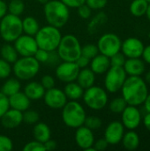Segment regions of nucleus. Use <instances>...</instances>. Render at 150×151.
<instances>
[{
	"mask_svg": "<svg viewBox=\"0 0 150 151\" xmlns=\"http://www.w3.org/2000/svg\"><path fill=\"white\" fill-rule=\"evenodd\" d=\"M120 90L127 104L133 106L143 104L149 94L148 85L141 76L126 77Z\"/></svg>",
	"mask_w": 150,
	"mask_h": 151,
	"instance_id": "f257e3e1",
	"label": "nucleus"
},
{
	"mask_svg": "<svg viewBox=\"0 0 150 151\" xmlns=\"http://www.w3.org/2000/svg\"><path fill=\"white\" fill-rule=\"evenodd\" d=\"M43 13L48 25L61 28L70 19V10L61 0H50L43 4Z\"/></svg>",
	"mask_w": 150,
	"mask_h": 151,
	"instance_id": "f03ea898",
	"label": "nucleus"
},
{
	"mask_svg": "<svg viewBox=\"0 0 150 151\" xmlns=\"http://www.w3.org/2000/svg\"><path fill=\"white\" fill-rule=\"evenodd\" d=\"M61 110L62 120L66 127L76 129L84 125L87 113L82 104L78 101H67Z\"/></svg>",
	"mask_w": 150,
	"mask_h": 151,
	"instance_id": "7ed1b4c3",
	"label": "nucleus"
},
{
	"mask_svg": "<svg viewBox=\"0 0 150 151\" xmlns=\"http://www.w3.org/2000/svg\"><path fill=\"white\" fill-rule=\"evenodd\" d=\"M56 50L60 60L75 62L81 55V44L74 35L68 34L62 35L59 45Z\"/></svg>",
	"mask_w": 150,
	"mask_h": 151,
	"instance_id": "20e7f679",
	"label": "nucleus"
},
{
	"mask_svg": "<svg viewBox=\"0 0 150 151\" xmlns=\"http://www.w3.org/2000/svg\"><path fill=\"white\" fill-rule=\"evenodd\" d=\"M38 48L45 50L47 51L56 50L59 45L62 38V34L59 28L47 25L40 27L36 35H34Z\"/></svg>",
	"mask_w": 150,
	"mask_h": 151,
	"instance_id": "39448f33",
	"label": "nucleus"
},
{
	"mask_svg": "<svg viewBox=\"0 0 150 151\" xmlns=\"http://www.w3.org/2000/svg\"><path fill=\"white\" fill-rule=\"evenodd\" d=\"M22 34V19L19 16L7 13L0 19V35L4 42H13Z\"/></svg>",
	"mask_w": 150,
	"mask_h": 151,
	"instance_id": "423d86ee",
	"label": "nucleus"
},
{
	"mask_svg": "<svg viewBox=\"0 0 150 151\" xmlns=\"http://www.w3.org/2000/svg\"><path fill=\"white\" fill-rule=\"evenodd\" d=\"M40 63L34 57H21L12 65V73L19 81H30L40 71Z\"/></svg>",
	"mask_w": 150,
	"mask_h": 151,
	"instance_id": "0eeeda50",
	"label": "nucleus"
},
{
	"mask_svg": "<svg viewBox=\"0 0 150 151\" xmlns=\"http://www.w3.org/2000/svg\"><path fill=\"white\" fill-rule=\"evenodd\" d=\"M82 99L86 106L93 111L103 110L109 102L106 89L95 85L84 90Z\"/></svg>",
	"mask_w": 150,
	"mask_h": 151,
	"instance_id": "6e6552de",
	"label": "nucleus"
},
{
	"mask_svg": "<svg viewBox=\"0 0 150 151\" xmlns=\"http://www.w3.org/2000/svg\"><path fill=\"white\" fill-rule=\"evenodd\" d=\"M127 77L126 73L121 66H111L105 73L104 78V88L109 93L118 92L126 79Z\"/></svg>",
	"mask_w": 150,
	"mask_h": 151,
	"instance_id": "1a4fd4ad",
	"label": "nucleus"
},
{
	"mask_svg": "<svg viewBox=\"0 0 150 151\" xmlns=\"http://www.w3.org/2000/svg\"><path fill=\"white\" fill-rule=\"evenodd\" d=\"M121 44L122 41L118 35L114 33H105L100 36L96 45L99 53L111 58L120 51Z\"/></svg>",
	"mask_w": 150,
	"mask_h": 151,
	"instance_id": "9d476101",
	"label": "nucleus"
},
{
	"mask_svg": "<svg viewBox=\"0 0 150 151\" xmlns=\"http://www.w3.org/2000/svg\"><path fill=\"white\" fill-rule=\"evenodd\" d=\"M13 46L20 57H33L38 50L34 36L22 34L14 42Z\"/></svg>",
	"mask_w": 150,
	"mask_h": 151,
	"instance_id": "9b49d317",
	"label": "nucleus"
},
{
	"mask_svg": "<svg viewBox=\"0 0 150 151\" xmlns=\"http://www.w3.org/2000/svg\"><path fill=\"white\" fill-rule=\"evenodd\" d=\"M79 72L80 68L75 62L62 61V63L57 65L55 73L58 81L68 83L76 81Z\"/></svg>",
	"mask_w": 150,
	"mask_h": 151,
	"instance_id": "f8f14e48",
	"label": "nucleus"
},
{
	"mask_svg": "<svg viewBox=\"0 0 150 151\" xmlns=\"http://www.w3.org/2000/svg\"><path fill=\"white\" fill-rule=\"evenodd\" d=\"M42 98L44 104L49 108L53 110L62 109L68 101L64 90L56 87L47 89Z\"/></svg>",
	"mask_w": 150,
	"mask_h": 151,
	"instance_id": "ddd939ff",
	"label": "nucleus"
},
{
	"mask_svg": "<svg viewBox=\"0 0 150 151\" xmlns=\"http://www.w3.org/2000/svg\"><path fill=\"white\" fill-rule=\"evenodd\" d=\"M74 141L77 146L85 151H95L93 147L95 143V135L92 130L84 125L76 128Z\"/></svg>",
	"mask_w": 150,
	"mask_h": 151,
	"instance_id": "4468645a",
	"label": "nucleus"
},
{
	"mask_svg": "<svg viewBox=\"0 0 150 151\" xmlns=\"http://www.w3.org/2000/svg\"><path fill=\"white\" fill-rule=\"evenodd\" d=\"M121 122L128 130L136 129L141 123V114L137 106L127 104L121 113Z\"/></svg>",
	"mask_w": 150,
	"mask_h": 151,
	"instance_id": "2eb2a0df",
	"label": "nucleus"
},
{
	"mask_svg": "<svg viewBox=\"0 0 150 151\" xmlns=\"http://www.w3.org/2000/svg\"><path fill=\"white\" fill-rule=\"evenodd\" d=\"M144 43L136 37H128L121 44L122 53L126 58H141L144 50Z\"/></svg>",
	"mask_w": 150,
	"mask_h": 151,
	"instance_id": "dca6fc26",
	"label": "nucleus"
},
{
	"mask_svg": "<svg viewBox=\"0 0 150 151\" xmlns=\"http://www.w3.org/2000/svg\"><path fill=\"white\" fill-rule=\"evenodd\" d=\"M125 134V127L121 121L111 122L104 130L103 138L108 142L109 145H117L121 142V140Z\"/></svg>",
	"mask_w": 150,
	"mask_h": 151,
	"instance_id": "f3484780",
	"label": "nucleus"
},
{
	"mask_svg": "<svg viewBox=\"0 0 150 151\" xmlns=\"http://www.w3.org/2000/svg\"><path fill=\"white\" fill-rule=\"evenodd\" d=\"M1 125L6 129H14L23 123V112L10 108L0 119Z\"/></svg>",
	"mask_w": 150,
	"mask_h": 151,
	"instance_id": "a211bd4d",
	"label": "nucleus"
},
{
	"mask_svg": "<svg viewBox=\"0 0 150 151\" xmlns=\"http://www.w3.org/2000/svg\"><path fill=\"white\" fill-rule=\"evenodd\" d=\"M123 68L129 76H141L146 71V65L141 58H126Z\"/></svg>",
	"mask_w": 150,
	"mask_h": 151,
	"instance_id": "6ab92c4d",
	"label": "nucleus"
},
{
	"mask_svg": "<svg viewBox=\"0 0 150 151\" xmlns=\"http://www.w3.org/2000/svg\"><path fill=\"white\" fill-rule=\"evenodd\" d=\"M110 67H111L110 58L101 53H98L95 57H94L90 60L89 68L95 73V75L104 74L109 70Z\"/></svg>",
	"mask_w": 150,
	"mask_h": 151,
	"instance_id": "aec40b11",
	"label": "nucleus"
},
{
	"mask_svg": "<svg viewBox=\"0 0 150 151\" xmlns=\"http://www.w3.org/2000/svg\"><path fill=\"white\" fill-rule=\"evenodd\" d=\"M9 98L10 108L19 111L21 112L29 109L31 105V100L25 95L24 92L19 91L16 94L11 96Z\"/></svg>",
	"mask_w": 150,
	"mask_h": 151,
	"instance_id": "412c9836",
	"label": "nucleus"
},
{
	"mask_svg": "<svg viewBox=\"0 0 150 151\" xmlns=\"http://www.w3.org/2000/svg\"><path fill=\"white\" fill-rule=\"evenodd\" d=\"M45 88L42 87L41 82L29 81L24 88L23 92L31 101H37L43 97L45 94Z\"/></svg>",
	"mask_w": 150,
	"mask_h": 151,
	"instance_id": "4be33fe9",
	"label": "nucleus"
},
{
	"mask_svg": "<svg viewBox=\"0 0 150 151\" xmlns=\"http://www.w3.org/2000/svg\"><path fill=\"white\" fill-rule=\"evenodd\" d=\"M77 83L85 90L95 85V73L89 68H82L80 69L79 74L76 79Z\"/></svg>",
	"mask_w": 150,
	"mask_h": 151,
	"instance_id": "5701e85b",
	"label": "nucleus"
},
{
	"mask_svg": "<svg viewBox=\"0 0 150 151\" xmlns=\"http://www.w3.org/2000/svg\"><path fill=\"white\" fill-rule=\"evenodd\" d=\"M33 136L34 140L42 143H44L45 142L50 140L51 137V131H50V127L46 123L38 121L37 123L34 125Z\"/></svg>",
	"mask_w": 150,
	"mask_h": 151,
	"instance_id": "b1692460",
	"label": "nucleus"
},
{
	"mask_svg": "<svg viewBox=\"0 0 150 151\" xmlns=\"http://www.w3.org/2000/svg\"><path fill=\"white\" fill-rule=\"evenodd\" d=\"M64 92L68 100L78 101L82 98L84 89L75 81L65 83V86L64 88Z\"/></svg>",
	"mask_w": 150,
	"mask_h": 151,
	"instance_id": "393cba45",
	"label": "nucleus"
},
{
	"mask_svg": "<svg viewBox=\"0 0 150 151\" xmlns=\"http://www.w3.org/2000/svg\"><path fill=\"white\" fill-rule=\"evenodd\" d=\"M123 147L127 150H135L140 145V137L139 134L133 131L130 130L124 134V136L121 140Z\"/></svg>",
	"mask_w": 150,
	"mask_h": 151,
	"instance_id": "a878e982",
	"label": "nucleus"
},
{
	"mask_svg": "<svg viewBox=\"0 0 150 151\" xmlns=\"http://www.w3.org/2000/svg\"><path fill=\"white\" fill-rule=\"evenodd\" d=\"M21 88V84H20V81L19 79L15 78H7L6 81L4 82V84L1 87L0 91L5 95L6 96H11L14 94H16L17 92L20 91Z\"/></svg>",
	"mask_w": 150,
	"mask_h": 151,
	"instance_id": "bb28decb",
	"label": "nucleus"
},
{
	"mask_svg": "<svg viewBox=\"0 0 150 151\" xmlns=\"http://www.w3.org/2000/svg\"><path fill=\"white\" fill-rule=\"evenodd\" d=\"M22 29L24 34L34 36L40 29V24L35 18L27 16L22 19Z\"/></svg>",
	"mask_w": 150,
	"mask_h": 151,
	"instance_id": "cd10ccee",
	"label": "nucleus"
},
{
	"mask_svg": "<svg viewBox=\"0 0 150 151\" xmlns=\"http://www.w3.org/2000/svg\"><path fill=\"white\" fill-rule=\"evenodd\" d=\"M108 20L106 13L103 12H100L95 14L89 21L88 25V31L89 34H95L98 31V29L103 27Z\"/></svg>",
	"mask_w": 150,
	"mask_h": 151,
	"instance_id": "c85d7f7f",
	"label": "nucleus"
},
{
	"mask_svg": "<svg viewBox=\"0 0 150 151\" xmlns=\"http://www.w3.org/2000/svg\"><path fill=\"white\" fill-rule=\"evenodd\" d=\"M0 54H1V58L4 59L10 64H13L19 58L18 52L16 51L14 46L10 44V42H6L1 47Z\"/></svg>",
	"mask_w": 150,
	"mask_h": 151,
	"instance_id": "c756f323",
	"label": "nucleus"
},
{
	"mask_svg": "<svg viewBox=\"0 0 150 151\" xmlns=\"http://www.w3.org/2000/svg\"><path fill=\"white\" fill-rule=\"evenodd\" d=\"M132 3L130 4L129 10L132 15L134 17H142L146 14L148 10L149 2L147 0H131Z\"/></svg>",
	"mask_w": 150,
	"mask_h": 151,
	"instance_id": "7c9ffc66",
	"label": "nucleus"
},
{
	"mask_svg": "<svg viewBox=\"0 0 150 151\" xmlns=\"http://www.w3.org/2000/svg\"><path fill=\"white\" fill-rule=\"evenodd\" d=\"M8 13L20 16L25 11V3L23 0H11L7 4Z\"/></svg>",
	"mask_w": 150,
	"mask_h": 151,
	"instance_id": "2f4dec72",
	"label": "nucleus"
},
{
	"mask_svg": "<svg viewBox=\"0 0 150 151\" xmlns=\"http://www.w3.org/2000/svg\"><path fill=\"white\" fill-rule=\"evenodd\" d=\"M126 106H127V103L122 96H120V97H116L111 101L109 104V109L111 112L119 114L122 113V111L125 110Z\"/></svg>",
	"mask_w": 150,
	"mask_h": 151,
	"instance_id": "473e14b6",
	"label": "nucleus"
},
{
	"mask_svg": "<svg viewBox=\"0 0 150 151\" xmlns=\"http://www.w3.org/2000/svg\"><path fill=\"white\" fill-rule=\"evenodd\" d=\"M39 113L34 110L27 109V111H23V123L27 125H34L39 121Z\"/></svg>",
	"mask_w": 150,
	"mask_h": 151,
	"instance_id": "72a5a7b5",
	"label": "nucleus"
},
{
	"mask_svg": "<svg viewBox=\"0 0 150 151\" xmlns=\"http://www.w3.org/2000/svg\"><path fill=\"white\" fill-rule=\"evenodd\" d=\"M102 125H103L102 119L95 116H87L84 122V126L92 131L100 129L102 127Z\"/></svg>",
	"mask_w": 150,
	"mask_h": 151,
	"instance_id": "f704fd0d",
	"label": "nucleus"
},
{
	"mask_svg": "<svg viewBox=\"0 0 150 151\" xmlns=\"http://www.w3.org/2000/svg\"><path fill=\"white\" fill-rule=\"evenodd\" d=\"M98 53H99V50H98L96 44L87 43L84 46H81V55L89 59H92Z\"/></svg>",
	"mask_w": 150,
	"mask_h": 151,
	"instance_id": "c9c22d12",
	"label": "nucleus"
},
{
	"mask_svg": "<svg viewBox=\"0 0 150 151\" xmlns=\"http://www.w3.org/2000/svg\"><path fill=\"white\" fill-rule=\"evenodd\" d=\"M12 73V66L10 63L0 58V80H6Z\"/></svg>",
	"mask_w": 150,
	"mask_h": 151,
	"instance_id": "e433bc0d",
	"label": "nucleus"
},
{
	"mask_svg": "<svg viewBox=\"0 0 150 151\" xmlns=\"http://www.w3.org/2000/svg\"><path fill=\"white\" fill-rule=\"evenodd\" d=\"M23 150L24 151H46L44 148V144L34 140L31 141L29 142H27V144H25V146L23 147Z\"/></svg>",
	"mask_w": 150,
	"mask_h": 151,
	"instance_id": "4c0bfd02",
	"label": "nucleus"
},
{
	"mask_svg": "<svg viewBox=\"0 0 150 151\" xmlns=\"http://www.w3.org/2000/svg\"><path fill=\"white\" fill-rule=\"evenodd\" d=\"M92 11L93 10L86 3L81 4L80 6H79L77 8L78 15L82 19H90L91 16H92Z\"/></svg>",
	"mask_w": 150,
	"mask_h": 151,
	"instance_id": "58836bf2",
	"label": "nucleus"
},
{
	"mask_svg": "<svg viewBox=\"0 0 150 151\" xmlns=\"http://www.w3.org/2000/svg\"><path fill=\"white\" fill-rule=\"evenodd\" d=\"M13 142L11 138L4 134H0V151H11Z\"/></svg>",
	"mask_w": 150,
	"mask_h": 151,
	"instance_id": "ea45409f",
	"label": "nucleus"
},
{
	"mask_svg": "<svg viewBox=\"0 0 150 151\" xmlns=\"http://www.w3.org/2000/svg\"><path fill=\"white\" fill-rule=\"evenodd\" d=\"M126 58L125 57V55L122 52H118L116 54H114L113 56H111L110 58V61H111V66H124V64L126 62Z\"/></svg>",
	"mask_w": 150,
	"mask_h": 151,
	"instance_id": "a19ab883",
	"label": "nucleus"
},
{
	"mask_svg": "<svg viewBox=\"0 0 150 151\" xmlns=\"http://www.w3.org/2000/svg\"><path fill=\"white\" fill-rule=\"evenodd\" d=\"M41 84L42 85V87L45 88V90L52 88L56 86V80L53 76L50 75V74H46L43 75L41 79Z\"/></svg>",
	"mask_w": 150,
	"mask_h": 151,
	"instance_id": "79ce46f5",
	"label": "nucleus"
},
{
	"mask_svg": "<svg viewBox=\"0 0 150 151\" xmlns=\"http://www.w3.org/2000/svg\"><path fill=\"white\" fill-rule=\"evenodd\" d=\"M85 3L92 10H102L107 5L108 0H86Z\"/></svg>",
	"mask_w": 150,
	"mask_h": 151,
	"instance_id": "37998d69",
	"label": "nucleus"
},
{
	"mask_svg": "<svg viewBox=\"0 0 150 151\" xmlns=\"http://www.w3.org/2000/svg\"><path fill=\"white\" fill-rule=\"evenodd\" d=\"M49 53L50 51H47L45 50L40 49L38 48V50H36V52L34 53V55L33 56L40 64H46L47 60L49 58Z\"/></svg>",
	"mask_w": 150,
	"mask_h": 151,
	"instance_id": "c03bdc74",
	"label": "nucleus"
},
{
	"mask_svg": "<svg viewBox=\"0 0 150 151\" xmlns=\"http://www.w3.org/2000/svg\"><path fill=\"white\" fill-rule=\"evenodd\" d=\"M10 109L9 98L0 91V119Z\"/></svg>",
	"mask_w": 150,
	"mask_h": 151,
	"instance_id": "a18cd8bd",
	"label": "nucleus"
},
{
	"mask_svg": "<svg viewBox=\"0 0 150 151\" xmlns=\"http://www.w3.org/2000/svg\"><path fill=\"white\" fill-rule=\"evenodd\" d=\"M108 146H109V143L104 138H101V139L97 140L96 142L95 141V143L93 145V147L95 148V151L105 150L108 148Z\"/></svg>",
	"mask_w": 150,
	"mask_h": 151,
	"instance_id": "49530a36",
	"label": "nucleus"
},
{
	"mask_svg": "<svg viewBox=\"0 0 150 151\" xmlns=\"http://www.w3.org/2000/svg\"><path fill=\"white\" fill-rule=\"evenodd\" d=\"M61 1L69 8H74V9H77L79 6L85 4L86 2V0H61Z\"/></svg>",
	"mask_w": 150,
	"mask_h": 151,
	"instance_id": "de8ad7c7",
	"label": "nucleus"
},
{
	"mask_svg": "<svg viewBox=\"0 0 150 151\" xmlns=\"http://www.w3.org/2000/svg\"><path fill=\"white\" fill-rule=\"evenodd\" d=\"M60 58L58 57V54L57 52V50H53V51H50L49 53V58L47 60V63L46 64H49V65H57L58 62H59Z\"/></svg>",
	"mask_w": 150,
	"mask_h": 151,
	"instance_id": "09e8293b",
	"label": "nucleus"
},
{
	"mask_svg": "<svg viewBox=\"0 0 150 151\" xmlns=\"http://www.w3.org/2000/svg\"><path fill=\"white\" fill-rule=\"evenodd\" d=\"M90 60L89 58L80 55L79 57V58L75 61V63L77 64V65L79 66L80 69H82V68H86L88 66H89V64H90Z\"/></svg>",
	"mask_w": 150,
	"mask_h": 151,
	"instance_id": "8fccbe9b",
	"label": "nucleus"
},
{
	"mask_svg": "<svg viewBox=\"0 0 150 151\" xmlns=\"http://www.w3.org/2000/svg\"><path fill=\"white\" fill-rule=\"evenodd\" d=\"M44 148H45V150H55L56 149H57V143L55 142V141H53V140H51V139H50V140H48L47 142H45L44 143Z\"/></svg>",
	"mask_w": 150,
	"mask_h": 151,
	"instance_id": "3c124183",
	"label": "nucleus"
},
{
	"mask_svg": "<svg viewBox=\"0 0 150 151\" xmlns=\"http://www.w3.org/2000/svg\"><path fill=\"white\" fill-rule=\"evenodd\" d=\"M142 58H143V61L147 64L150 65V44L144 47V50H143V52H142V55H141Z\"/></svg>",
	"mask_w": 150,
	"mask_h": 151,
	"instance_id": "603ef678",
	"label": "nucleus"
},
{
	"mask_svg": "<svg viewBox=\"0 0 150 151\" xmlns=\"http://www.w3.org/2000/svg\"><path fill=\"white\" fill-rule=\"evenodd\" d=\"M7 13H8L7 4L4 0H0V19Z\"/></svg>",
	"mask_w": 150,
	"mask_h": 151,
	"instance_id": "864d4df0",
	"label": "nucleus"
},
{
	"mask_svg": "<svg viewBox=\"0 0 150 151\" xmlns=\"http://www.w3.org/2000/svg\"><path fill=\"white\" fill-rule=\"evenodd\" d=\"M143 125L146 129L150 132V112H147V114L143 118Z\"/></svg>",
	"mask_w": 150,
	"mask_h": 151,
	"instance_id": "5fc2aeb1",
	"label": "nucleus"
},
{
	"mask_svg": "<svg viewBox=\"0 0 150 151\" xmlns=\"http://www.w3.org/2000/svg\"><path fill=\"white\" fill-rule=\"evenodd\" d=\"M143 104H144V108H145V110L147 111V112H150V94L149 93L148 94V96H147V97H146V99H145V101H144Z\"/></svg>",
	"mask_w": 150,
	"mask_h": 151,
	"instance_id": "6e6d98bb",
	"label": "nucleus"
},
{
	"mask_svg": "<svg viewBox=\"0 0 150 151\" xmlns=\"http://www.w3.org/2000/svg\"><path fill=\"white\" fill-rule=\"evenodd\" d=\"M144 81H146L147 84H149L150 85V71H149L148 73H146L145 74V78H144Z\"/></svg>",
	"mask_w": 150,
	"mask_h": 151,
	"instance_id": "4d7b16f0",
	"label": "nucleus"
},
{
	"mask_svg": "<svg viewBox=\"0 0 150 151\" xmlns=\"http://www.w3.org/2000/svg\"><path fill=\"white\" fill-rule=\"evenodd\" d=\"M148 18V19L150 21V3L149 4V6H148V10L146 12V14H145Z\"/></svg>",
	"mask_w": 150,
	"mask_h": 151,
	"instance_id": "13d9d810",
	"label": "nucleus"
},
{
	"mask_svg": "<svg viewBox=\"0 0 150 151\" xmlns=\"http://www.w3.org/2000/svg\"><path fill=\"white\" fill-rule=\"evenodd\" d=\"M39 4H45L48 1H50V0H36Z\"/></svg>",
	"mask_w": 150,
	"mask_h": 151,
	"instance_id": "bf43d9fd",
	"label": "nucleus"
},
{
	"mask_svg": "<svg viewBox=\"0 0 150 151\" xmlns=\"http://www.w3.org/2000/svg\"><path fill=\"white\" fill-rule=\"evenodd\" d=\"M147 1H148V2H149V3H150V0H147Z\"/></svg>",
	"mask_w": 150,
	"mask_h": 151,
	"instance_id": "052dcab7",
	"label": "nucleus"
},
{
	"mask_svg": "<svg viewBox=\"0 0 150 151\" xmlns=\"http://www.w3.org/2000/svg\"><path fill=\"white\" fill-rule=\"evenodd\" d=\"M127 1H130V0H127Z\"/></svg>",
	"mask_w": 150,
	"mask_h": 151,
	"instance_id": "680f3d73",
	"label": "nucleus"
}]
</instances>
